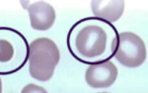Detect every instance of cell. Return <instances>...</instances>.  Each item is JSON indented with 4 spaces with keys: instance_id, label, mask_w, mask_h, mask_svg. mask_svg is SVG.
Segmentation results:
<instances>
[{
    "instance_id": "1",
    "label": "cell",
    "mask_w": 148,
    "mask_h": 93,
    "mask_svg": "<svg viewBox=\"0 0 148 93\" xmlns=\"http://www.w3.org/2000/svg\"><path fill=\"white\" fill-rule=\"evenodd\" d=\"M119 32L112 23L86 17L70 28L66 43L74 59L88 65L111 61L118 46Z\"/></svg>"
},
{
    "instance_id": "2",
    "label": "cell",
    "mask_w": 148,
    "mask_h": 93,
    "mask_svg": "<svg viewBox=\"0 0 148 93\" xmlns=\"http://www.w3.org/2000/svg\"><path fill=\"white\" fill-rule=\"evenodd\" d=\"M29 43L22 33L9 27H0V75L17 72L29 58Z\"/></svg>"
},
{
    "instance_id": "3",
    "label": "cell",
    "mask_w": 148,
    "mask_h": 93,
    "mask_svg": "<svg viewBox=\"0 0 148 93\" xmlns=\"http://www.w3.org/2000/svg\"><path fill=\"white\" fill-rule=\"evenodd\" d=\"M60 58L56 44L49 38H39L29 45V72L39 81L52 77Z\"/></svg>"
},
{
    "instance_id": "4",
    "label": "cell",
    "mask_w": 148,
    "mask_h": 93,
    "mask_svg": "<svg viewBox=\"0 0 148 93\" xmlns=\"http://www.w3.org/2000/svg\"><path fill=\"white\" fill-rule=\"evenodd\" d=\"M147 51L144 42L139 36L132 32L119 34L114 58L126 68H138L144 63Z\"/></svg>"
},
{
    "instance_id": "5",
    "label": "cell",
    "mask_w": 148,
    "mask_h": 93,
    "mask_svg": "<svg viewBox=\"0 0 148 93\" xmlns=\"http://www.w3.org/2000/svg\"><path fill=\"white\" fill-rule=\"evenodd\" d=\"M118 77V68L111 61L89 65L85 73L86 82L93 88H107L113 85Z\"/></svg>"
},
{
    "instance_id": "6",
    "label": "cell",
    "mask_w": 148,
    "mask_h": 93,
    "mask_svg": "<svg viewBox=\"0 0 148 93\" xmlns=\"http://www.w3.org/2000/svg\"><path fill=\"white\" fill-rule=\"evenodd\" d=\"M27 10L31 26L35 30L47 31L51 29L56 21V10L47 2H34L27 6Z\"/></svg>"
},
{
    "instance_id": "7",
    "label": "cell",
    "mask_w": 148,
    "mask_h": 93,
    "mask_svg": "<svg viewBox=\"0 0 148 93\" xmlns=\"http://www.w3.org/2000/svg\"><path fill=\"white\" fill-rule=\"evenodd\" d=\"M125 3L123 0H93L91 8L94 17L103 19L109 23L116 22L125 11Z\"/></svg>"
},
{
    "instance_id": "8",
    "label": "cell",
    "mask_w": 148,
    "mask_h": 93,
    "mask_svg": "<svg viewBox=\"0 0 148 93\" xmlns=\"http://www.w3.org/2000/svg\"><path fill=\"white\" fill-rule=\"evenodd\" d=\"M21 93H47V91L44 87L31 83V84L26 85L22 89Z\"/></svg>"
},
{
    "instance_id": "9",
    "label": "cell",
    "mask_w": 148,
    "mask_h": 93,
    "mask_svg": "<svg viewBox=\"0 0 148 93\" xmlns=\"http://www.w3.org/2000/svg\"><path fill=\"white\" fill-rule=\"evenodd\" d=\"M0 93H2V81H1V77H0Z\"/></svg>"
},
{
    "instance_id": "10",
    "label": "cell",
    "mask_w": 148,
    "mask_h": 93,
    "mask_svg": "<svg viewBox=\"0 0 148 93\" xmlns=\"http://www.w3.org/2000/svg\"><path fill=\"white\" fill-rule=\"evenodd\" d=\"M100 93H109V92H100Z\"/></svg>"
}]
</instances>
